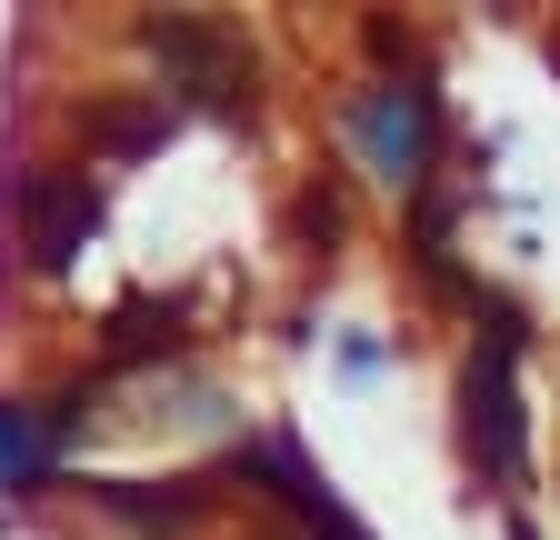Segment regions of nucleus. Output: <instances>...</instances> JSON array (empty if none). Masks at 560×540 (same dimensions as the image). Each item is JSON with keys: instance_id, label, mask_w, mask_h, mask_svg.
Masks as SVG:
<instances>
[{"instance_id": "obj_1", "label": "nucleus", "mask_w": 560, "mask_h": 540, "mask_svg": "<svg viewBox=\"0 0 560 540\" xmlns=\"http://www.w3.org/2000/svg\"><path fill=\"white\" fill-rule=\"evenodd\" d=\"M470 450L490 460V481H530V441H521V330L501 320L470 361Z\"/></svg>"}, {"instance_id": "obj_2", "label": "nucleus", "mask_w": 560, "mask_h": 540, "mask_svg": "<svg viewBox=\"0 0 560 540\" xmlns=\"http://www.w3.org/2000/svg\"><path fill=\"white\" fill-rule=\"evenodd\" d=\"M140 40H151V50H161V71H180L200 101L250 110V50H231L210 21H180V11H161V21H140Z\"/></svg>"}, {"instance_id": "obj_3", "label": "nucleus", "mask_w": 560, "mask_h": 540, "mask_svg": "<svg viewBox=\"0 0 560 540\" xmlns=\"http://www.w3.org/2000/svg\"><path fill=\"white\" fill-rule=\"evenodd\" d=\"M101 221V200H91V180H70V171H50V180H21V250L40 260V270H60L70 250H81V231Z\"/></svg>"}, {"instance_id": "obj_4", "label": "nucleus", "mask_w": 560, "mask_h": 540, "mask_svg": "<svg viewBox=\"0 0 560 540\" xmlns=\"http://www.w3.org/2000/svg\"><path fill=\"white\" fill-rule=\"evenodd\" d=\"M260 470H270V481H280V501H291V520H301L311 540H371L361 520H350V510L330 501V481H311V470H301V450H270Z\"/></svg>"}, {"instance_id": "obj_5", "label": "nucleus", "mask_w": 560, "mask_h": 540, "mask_svg": "<svg viewBox=\"0 0 560 540\" xmlns=\"http://www.w3.org/2000/svg\"><path fill=\"white\" fill-rule=\"evenodd\" d=\"M371 141H381V161H420V101H381V120H371Z\"/></svg>"}, {"instance_id": "obj_6", "label": "nucleus", "mask_w": 560, "mask_h": 540, "mask_svg": "<svg viewBox=\"0 0 560 540\" xmlns=\"http://www.w3.org/2000/svg\"><path fill=\"white\" fill-rule=\"evenodd\" d=\"M151 130H161V120H140V110H110V120H101V141H110V151H140Z\"/></svg>"}]
</instances>
